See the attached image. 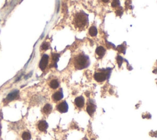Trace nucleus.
Masks as SVG:
<instances>
[{"label":"nucleus","instance_id":"obj_11","mask_svg":"<svg viewBox=\"0 0 157 140\" xmlns=\"http://www.w3.org/2000/svg\"><path fill=\"white\" fill-rule=\"evenodd\" d=\"M96 54L100 57H103L106 54V49L103 46H99L96 49Z\"/></svg>","mask_w":157,"mask_h":140},{"label":"nucleus","instance_id":"obj_2","mask_svg":"<svg viewBox=\"0 0 157 140\" xmlns=\"http://www.w3.org/2000/svg\"><path fill=\"white\" fill-rule=\"evenodd\" d=\"M89 65V57L84 54H79L74 58V66L77 70H83Z\"/></svg>","mask_w":157,"mask_h":140},{"label":"nucleus","instance_id":"obj_8","mask_svg":"<svg viewBox=\"0 0 157 140\" xmlns=\"http://www.w3.org/2000/svg\"><path fill=\"white\" fill-rule=\"evenodd\" d=\"M95 110L96 106L93 104V103H92L91 102H88L87 106V111L88 113V114L90 115V116H92L94 112H95Z\"/></svg>","mask_w":157,"mask_h":140},{"label":"nucleus","instance_id":"obj_4","mask_svg":"<svg viewBox=\"0 0 157 140\" xmlns=\"http://www.w3.org/2000/svg\"><path fill=\"white\" fill-rule=\"evenodd\" d=\"M49 56L47 54L43 55V56L42 57L40 63H39V68L42 71H44L46 70V68H47L48 65V63H49Z\"/></svg>","mask_w":157,"mask_h":140},{"label":"nucleus","instance_id":"obj_22","mask_svg":"<svg viewBox=\"0 0 157 140\" xmlns=\"http://www.w3.org/2000/svg\"><path fill=\"white\" fill-rule=\"evenodd\" d=\"M102 1L104 3H107V2H109V0H102Z\"/></svg>","mask_w":157,"mask_h":140},{"label":"nucleus","instance_id":"obj_6","mask_svg":"<svg viewBox=\"0 0 157 140\" xmlns=\"http://www.w3.org/2000/svg\"><path fill=\"white\" fill-rule=\"evenodd\" d=\"M18 94H19V92H18V90L13 91V92H11L8 95L6 100V102H11V101L14 100V99L18 98Z\"/></svg>","mask_w":157,"mask_h":140},{"label":"nucleus","instance_id":"obj_7","mask_svg":"<svg viewBox=\"0 0 157 140\" xmlns=\"http://www.w3.org/2000/svg\"><path fill=\"white\" fill-rule=\"evenodd\" d=\"M75 105L78 108H82L84 107L85 105V99L82 96H80L77 97L74 100Z\"/></svg>","mask_w":157,"mask_h":140},{"label":"nucleus","instance_id":"obj_20","mask_svg":"<svg viewBox=\"0 0 157 140\" xmlns=\"http://www.w3.org/2000/svg\"><path fill=\"white\" fill-rule=\"evenodd\" d=\"M118 50H119L120 52H123V53H125V48L123 47V45L119 46V47H118Z\"/></svg>","mask_w":157,"mask_h":140},{"label":"nucleus","instance_id":"obj_5","mask_svg":"<svg viewBox=\"0 0 157 140\" xmlns=\"http://www.w3.org/2000/svg\"><path fill=\"white\" fill-rule=\"evenodd\" d=\"M57 110L61 113H65V112H68V105L66 103V101L62 102V103H59L57 105Z\"/></svg>","mask_w":157,"mask_h":140},{"label":"nucleus","instance_id":"obj_12","mask_svg":"<svg viewBox=\"0 0 157 140\" xmlns=\"http://www.w3.org/2000/svg\"><path fill=\"white\" fill-rule=\"evenodd\" d=\"M52 111V106L50 104H46L44 106L43 109V111L46 114H49Z\"/></svg>","mask_w":157,"mask_h":140},{"label":"nucleus","instance_id":"obj_18","mask_svg":"<svg viewBox=\"0 0 157 140\" xmlns=\"http://www.w3.org/2000/svg\"><path fill=\"white\" fill-rule=\"evenodd\" d=\"M117 63L118 64H119V67H120L121 66V65L122 64V63H123V58H122L121 56H117Z\"/></svg>","mask_w":157,"mask_h":140},{"label":"nucleus","instance_id":"obj_3","mask_svg":"<svg viewBox=\"0 0 157 140\" xmlns=\"http://www.w3.org/2000/svg\"><path fill=\"white\" fill-rule=\"evenodd\" d=\"M110 73L108 70H104V72H96L94 74V78L98 83H102L109 77Z\"/></svg>","mask_w":157,"mask_h":140},{"label":"nucleus","instance_id":"obj_17","mask_svg":"<svg viewBox=\"0 0 157 140\" xmlns=\"http://www.w3.org/2000/svg\"><path fill=\"white\" fill-rule=\"evenodd\" d=\"M60 57V55L58 54H53L52 55V58H53V60L54 61L55 63H56Z\"/></svg>","mask_w":157,"mask_h":140},{"label":"nucleus","instance_id":"obj_10","mask_svg":"<svg viewBox=\"0 0 157 140\" xmlns=\"http://www.w3.org/2000/svg\"><path fill=\"white\" fill-rule=\"evenodd\" d=\"M63 98V93L62 89H61L60 90H58L57 91V92H55V93L52 95V99H53V100H54L55 102H58V101H60Z\"/></svg>","mask_w":157,"mask_h":140},{"label":"nucleus","instance_id":"obj_14","mask_svg":"<svg viewBox=\"0 0 157 140\" xmlns=\"http://www.w3.org/2000/svg\"><path fill=\"white\" fill-rule=\"evenodd\" d=\"M89 34L91 36L94 37L96 36L98 34V30H97V28H96L95 27H91L89 29Z\"/></svg>","mask_w":157,"mask_h":140},{"label":"nucleus","instance_id":"obj_21","mask_svg":"<svg viewBox=\"0 0 157 140\" xmlns=\"http://www.w3.org/2000/svg\"><path fill=\"white\" fill-rule=\"evenodd\" d=\"M122 14H123V11H122V9H121L118 10V11L117 12V15H121Z\"/></svg>","mask_w":157,"mask_h":140},{"label":"nucleus","instance_id":"obj_9","mask_svg":"<svg viewBox=\"0 0 157 140\" xmlns=\"http://www.w3.org/2000/svg\"><path fill=\"white\" fill-rule=\"evenodd\" d=\"M37 128L41 132H46L48 128V124L46 121L42 120L39 121L37 124Z\"/></svg>","mask_w":157,"mask_h":140},{"label":"nucleus","instance_id":"obj_13","mask_svg":"<svg viewBox=\"0 0 157 140\" xmlns=\"http://www.w3.org/2000/svg\"><path fill=\"white\" fill-rule=\"evenodd\" d=\"M49 85H50V87L52 89H56L59 87V82L56 79H53L50 82Z\"/></svg>","mask_w":157,"mask_h":140},{"label":"nucleus","instance_id":"obj_15","mask_svg":"<svg viewBox=\"0 0 157 140\" xmlns=\"http://www.w3.org/2000/svg\"><path fill=\"white\" fill-rule=\"evenodd\" d=\"M22 138L23 140H30L31 138V135L29 132H25L23 133Z\"/></svg>","mask_w":157,"mask_h":140},{"label":"nucleus","instance_id":"obj_16","mask_svg":"<svg viewBox=\"0 0 157 140\" xmlns=\"http://www.w3.org/2000/svg\"><path fill=\"white\" fill-rule=\"evenodd\" d=\"M111 5L112 8H117L120 6V1L119 0H113Z\"/></svg>","mask_w":157,"mask_h":140},{"label":"nucleus","instance_id":"obj_19","mask_svg":"<svg viewBox=\"0 0 157 140\" xmlns=\"http://www.w3.org/2000/svg\"><path fill=\"white\" fill-rule=\"evenodd\" d=\"M49 44H48V43H44L43 44V45L41 46V49L44 50H47L48 49H49Z\"/></svg>","mask_w":157,"mask_h":140},{"label":"nucleus","instance_id":"obj_1","mask_svg":"<svg viewBox=\"0 0 157 140\" xmlns=\"http://www.w3.org/2000/svg\"><path fill=\"white\" fill-rule=\"evenodd\" d=\"M73 24L77 30H84L88 25V15L82 11L77 12L74 15Z\"/></svg>","mask_w":157,"mask_h":140}]
</instances>
